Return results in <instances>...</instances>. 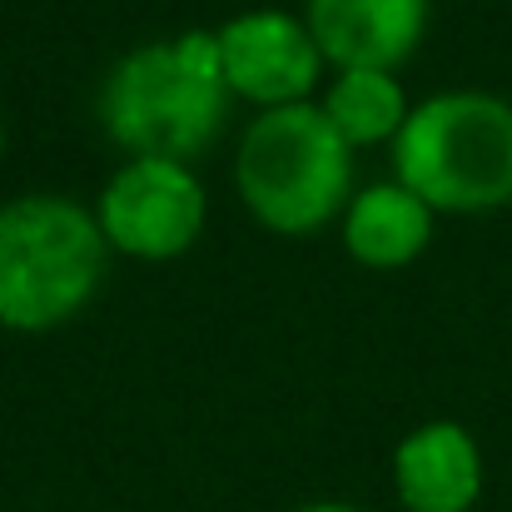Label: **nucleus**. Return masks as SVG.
<instances>
[{"mask_svg":"<svg viewBox=\"0 0 512 512\" xmlns=\"http://www.w3.org/2000/svg\"><path fill=\"white\" fill-rule=\"evenodd\" d=\"M100 115L110 140L135 150L140 160L179 165L199 155L229 115L219 35L189 30L179 40L145 45L130 60H120L105 80Z\"/></svg>","mask_w":512,"mask_h":512,"instance_id":"1","label":"nucleus"},{"mask_svg":"<svg viewBox=\"0 0 512 512\" xmlns=\"http://www.w3.org/2000/svg\"><path fill=\"white\" fill-rule=\"evenodd\" d=\"M393 160L428 209H498L512 199V105L483 90L438 95L403 120Z\"/></svg>","mask_w":512,"mask_h":512,"instance_id":"2","label":"nucleus"},{"mask_svg":"<svg viewBox=\"0 0 512 512\" xmlns=\"http://www.w3.org/2000/svg\"><path fill=\"white\" fill-rule=\"evenodd\" d=\"M100 224L55 194H30L0 209V324L55 329L100 284Z\"/></svg>","mask_w":512,"mask_h":512,"instance_id":"3","label":"nucleus"},{"mask_svg":"<svg viewBox=\"0 0 512 512\" xmlns=\"http://www.w3.org/2000/svg\"><path fill=\"white\" fill-rule=\"evenodd\" d=\"M348 140L319 105L259 115L239 145L244 204L279 234L319 229L348 194Z\"/></svg>","mask_w":512,"mask_h":512,"instance_id":"4","label":"nucleus"},{"mask_svg":"<svg viewBox=\"0 0 512 512\" xmlns=\"http://www.w3.org/2000/svg\"><path fill=\"white\" fill-rule=\"evenodd\" d=\"M204 224V189L170 160H135L100 199V234L135 259H174Z\"/></svg>","mask_w":512,"mask_h":512,"instance_id":"5","label":"nucleus"},{"mask_svg":"<svg viewBox=\"0 0 512 512\" xmlns=\"http://www.w3.org/2000/svg\"><path fill=\"white\" fill-rule=\"evenodd\" d=\"M219 55H224V80L234 95L259 100V105H304V95L319 80V45L314 35L279 15L259 10L244 20H229L219 30Z\"/></svg>","mask_w":512,"mask_h":512,"instance_id":"6","label":"nucleus"},{"mask_svg":"<svg viewBox=\"0 0 512 512\" xmlns=\"http://www.w3.org/2000/svg\"><path fill=\"white\" fill-rule=\"evenodd\" d=\"M428 0H309V35L343 70H393L413 55Z\"/></svg>","mask_w":512,"mask_h":512,"instance_id":"7","label":"nucleus"},{"mask_svg":"<svg viewBox=\"0 0 512 512\" xmlns=\"http://www.w3.org/2000/svg\"><path fill=\"white\" fill-rule=\"evenodd\" d=\"M398 498L413 512H468L483 493V458L468 428L458 423H428L413 438H403L393 458Z\"/></svg>","mask_w":512,"mask_h":512,"instance_id":"8","label":"nucleus"},{"mask_svg":"<svg viewBox=\"0 0 512 512\" xmlns=\"http://www.w3.org/2000/svg\"><path fill=\"white\" fill-rule=\"evenodd\" d=\"M343 234H348V249L358 264L398 269L423 254V244L433 234V209L403 184H373L353 199Z\"/></svg>","mask_w":512,"mask_h":512,"instance_id":"9","label":"nucleus"},{"mask_svg":"<svg viewBox=\"0 0 512 512\" xmlns=\"http://www.w3.org/2000/svg\"><path fill=\"white\" fill-rule=\"evenodd\" d=\"M324 115L334 120L348 145H378L393 130H403V90L388 70H343L339 85L324 100Z\"/></svg>","mask_w":512,"mask_h":512,"instance_id":"10","label":"nucleus"},{"mask_svg":"<svg viewBox=\"0 0 512 512\" xmlns=\"http://www.w3.org/2000/svg\"><path fill=\"white\" fill-rule=\"evenodd\" d=\"M299 512H358V508H348V503H314V508H299Z\"/></svg>","mask_w":512,"mask_h":512,"instance_id":"11","label":"nucleus"}]
</instances>
